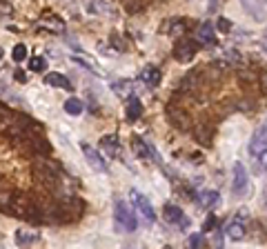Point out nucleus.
<instances>
[{
    "label": "nucleus",
    "instance_id": "ea45409f",
    "mask_svg": "<svg viewBox=\"0 0 267 249\" xmlns=\"http://www.w3.org/2000/svg\"><path fill=\"white\" fill-rule=\"evenodd\" d=\"M265 2H267V0H265Z\"/></svg>",
    "mask_w": 267,
    "mask_h": 249
},
{
    "label": "nucleus",
    "instance_id": "f704fd0d",
    "mask_svg": "<svg viewBox=\"0 0 267 249\" xmlns=\"http://www.w3.org/2000/svg\"><path fill=\"white\" fill-rule=\"evenodd\" d=\"M256 160H258V165H261V167L267 172V149H263V151L258 153V156H256Z\"/></svg>",
    "mask_w": 267,
    "mask_h": 249
},
{
    "label": "nucleus",
    "instance_id": "cd10ccee",
    "mask_svg": "<svg viewBox=\"0 0 267 249\" xmlns=\"http://www.w3.org/2000/svg\"><path fill=\"white\" fill-rule=\"evenodd\" d=\"M29 69L31 72H45V69H47V60H45L43 56H31L29 58Z\"/></svg>",
    "mask_w": 267,
    "mask_h": 249
},
{
    "label": "nucleus",
    "instance_id": "412c9836",
    "mask_svg": "<svg viewBox=\"0 0 267 249\" xmlns=\"http://www.w3.org/2000/svg\"><path fill=\"white\" fill-rule=\"evenodd\" d=\"M40 240L38 231H31V229H18L16 231V245L20 247H29V245H36Z\"/></svg>",
    "mask_w": 267,
    "mask_h": 249
},
{
    "label": "nucleus",
    "instance_id": "473e14b6",
    "mask_svg": "<svg viewBox=\"0 0 267 249\" xmlns=\"http://www.w3.org/2000/svg\"><path fill=\"white\" fill-rule=\"evenodd\" d=\"M216 227H218V218L214 214H207V218L203 221V231H214Z\"/></svg>",
    "mask_w": 267,
    "mask_h": 249
},
{
    "label": "nucleus",
    "instance_id": "f3484780",
    "mask_svg": "<svg viewBox=\"0 0 267 249\" xmlns=\"http://www.w3.org/2000/svg\"><path fill=\"white\" fill-rule=\"evenodd\" d=\"M141 82H145L149 89H156V87L160 85V80H163V74H160L158 67H154V65H149V67H145L141 72Z\"/></svg>",
    "mask_w": 267,
    "mask_h": 249
},
{
    "label": "nucleus",
    "instance_id": "bb28decb",
    "mask_svg": "<svg viewBox=\"0 0 267 249\" xmlns=\"http://www.w3.org/2000/svg\"><path fill=\"white\" fill-rule=\"evenodd\" d=\"M125 11L127 14H141V11H145V2L143 0H125Z\"/></svg>",
    "mask_w": 267,
    "mask_h": 249
},
{
    "label": "nucleus",
    "instance_id": "4be33fe9",
    "mask_svg": "<svg viewBox=\"0 0 267 249\" xmlns=\"http://www.w3.org/2000/svg\"><path fill=\"white\" fill-rule=\"evenodd\" d=\"M225 234H227L229 240H241V238H245V223L241 221V218L232 221V223L227 225V229H225Z\"/></svg>",
    "mask_w": 267,
    "mask_h": 249
},
{
    "label": "nucleus",
    "instance_id": "4468645a",
    "mask_svg": "<svg viewBox=\"0 0 267 249\" xmlns=\"http://www.w3.org/2000/svg\"><path fill=\"white\" fill-rule=\"evenodd\" d=\"M194 38L200 45H216V31H214V25L205 20L203 25H198L194 31Z\"/></svg>",
    "mask_w": 267,
    "mask_h": 249
},
{
    "label": "nucleus",
    "instance_id": "20e7f679",
    "mask_svg": "<svg viewBox=\"0 0 267 249\" xmlns=\"http://www.w3.org/2000/svg\"><path fill=\"white\" fill-rule=\"evenodd\" d=\"M36 202L34 198L29 196V194H24V192H16L9 196V200H5V209L7 214H14V216H24V218H29L31 214L36 211Z\"/></svg>",
    "mask_w": 267,
    "mask_h": 249
},
{
    "label": "nucleus",
    "instance_id": "a878e982",
    "mask_svg": "<svg viewBox=\"0 0 267 249\" xmlns=\"http://www.w3.org/2000/svg\"><path fill=\"white\" fill-rule=\"evenodd\" d=\"M43 25L45 29H53V31H65V23L58 18H53V16H49V18H43Z\"/></svg>",
    "mask_w": 267,
    "mask_h": 249
},
{
    "label": "nucleus",
    "instance_id": "2eb2a0df",
    "mask_svg": "<svg viewBox=\"0 0 267 249\" xmlns=\"http://www.w3.org/2000/svg\"><path fill=\"white\" fill-rule=\"evenodd\" d=\"M263 149H267V124H263L261 129L254 131L252 140H249V153L252 156H258Z\"/></svg>",
    "mask_w": 267,
    "mask_h": 249
},
{
    "label": "nucleus",
    "instance_id": "f03ea898",
    "mask_svg": "<svg viewBox=\"0 0 267 249\" xmlns=\"http://www.w3.org/2000/svg\"><path fill=\"white\" fill-rule=\"evenodd\" d=\"M31 174H34L36 182L43 185L45 189H49V192H56L60 185V178H63V172H60L58 165L53 160L45 158V156H38V160L31 167Z\"/></svg>",
    "mask_w": 267,
    "mask_h": 249
},
{
    "label": "nucleus",
    "instance_id": "7ed1b4c3",
    "mask_svg": "<svg viewBox=\"0 0 267 249\" xmlns=\"http://www.w3.org/2000/svg\"><path fill=\"white\" fill-rule=\"evenodd\" d=\"M136 209H131L125 200H116L114 202V227L122 234H134L138 229V221H136Z\"/></svg>",
    "mask_w": 267,
    "mask_h": 249
},
{
    "label": "nucleus",
    "instance_id": "2f4dec72",
    "mask_svg": "<svg viewBox=\"0 0 267 249\" xmlns=\"http://www.w3.org/2000/svg\"><path fill=\"white\" fill-rule=\"evenodd\" d=\"M11 58H14L16 62H23L24 58H27V45H23V43L16 45L14 51H11Z\"/></svg>",
    "mask_w": 267,
    "mask_h": 249
},
{
    "label": "nucleus",
    "instance_id": "4c0bfd02",
    "mask_svg": "<svg viewBox=\"0 0 267 249\" xmlns=\"http://www.w3.org/2000/svg\"><path fill=\"white\" fill-rule=\"evenodd\" d=\"M16 80H18V82H27V76H24V74L18 69V72H16Z\"/></svg>",
    "mask_w": 267,
    "mask_h": 249
},
{
    "label": "nucleus",
    "instance_id": "58836bf2",
    "mask_svg": "<svg viewBox=\"0 0 267 249\" xmlns=\"http://www.w3.org/2000/svg\"><path fill=\"white\" fill-rule=\"evenodd\" d=\"M261 47L265 49V53H267V34H265V36H263V38H261Z\"/></svg>",
    "mask_w": 267,
    "mask_h": 249
},
{
    "label": "nucleus",
    "instance_id": "ddd939ff",
    "mask_svg": "<svg viewBox=\"0 0 267 249\" xmlns=\"http://www.w3.org/2000/svg\"><path fill=\"white\" fill-rule=\"evenodd\" d=\"M143 111H145V109H143L141 98L131 94V96L125 100V116H127V120H129V123H136V120H141L143 118Z\"/></svg>",
    "mask_w": 267,
    "mask_h": 249
},
{
    "label": "nucleus",
    "instance_id": "a211bd4d",
    "mask_svg": "<svg viewBox=\"0 0 267 249\" xmlns=\"http://www.w3.org/2000/svg\"><path fill=\"white\" fill-rule=\"evenodd\" d=\"M241 7L245 9V14L252 16V18L258 20V23L265 20V9H263V5L258 2V0H241Z\"/></svg>",
    "mask_w": 267,
    "mask_h": 249
},
{
    "label": "nucleus",
    "instance_id": "f257e3e1",
    "mask_svg": "<svg viewBox=\"0 0 267 249\" xmlns=\"http://www.w3.org/2000/svg\"><path fill=\"white\" fill-rule=\"evenodd\" d=\"M85 202L76 196H63L58 202H53L51 207H47L49 214V223H63V225H69V223H76L80 216H83Z\"/></svg>",
    "mask_w": 267,
    "mask_h": 249
},
{
    "label": "nucleus",
    "instance_id": "6e6552de",
    "mask_svg": "<svg viewBox=\"0 0 267 249\" xmlns=\"http://www.w3.org/2000/svg\"><path fill=\"white\" fill-rule=\"evenodd\" d=\"M198 47H200V43L196 38H180V40H176V45H174V58L178 62H190L192 58L196 56V51H198Z\"/></svg>",
    "mask_w": 267,
    "mask_h": 249
},
{
    "label": "nucleus",
    "instance_id": "1a4fd4ad",
    "mask_svg": "<svg viewBox=\"0 0 267 249\" xmlns=\"http://www.w3.org/2000/svg\"><path fill=\"white\" fill-rule=\"evenodd\" d=\"M163 218H165L167 225H178L183 231H187L192 225V221L185 216V211L180 209L178 205H174V202H167V205L163 207Z\"/></svg>",
    "mask_w": 267,
    "mask_h": 249
},
{
    "label": "nucleus",
    "instance_id": "9b49d317",
    "mask_svg": "<svg viewBox=\"0 0 267 249\" xmlns=\"http://www.w3.org/2000/svg\"><path fill=\"white\" fill-rule=\"evenodd\" d=\"M167 118H170L171 127H176L178 131L192 129V118H190V114H187V111H183V109H178L176 105H170V107H167Z\"/></svg>",
    "mask_w": 267,
    "mask_h": 249
},
{
    "label": "nucleus",
    "instance_id": "9d476101",
    "mask_svg": "<svg viewBox=\"0 0 267 249\" xmlns=\"http://www.w3.org/2000/svg\"><path fill=\"white\" fill-rule=\"evenodd\" d=\"M80 149H83L85 160L89 163V167H92L94 172H98V174H107V172H109V167H107L105 158L100 156V151H98L96 147H92L89 143H80Z\"/></svg>",
    "mask_w": 267,
    "mask_h": 249
},
{
    "label": "nucleus",
    "instance_id": "aec40b11",
    "mask_svg": "<svg viewBox=\"0 0 267 249\" xmlns=\"http://www.w3.org/2000/svg\"><path fill=\"white\" fill-rule=\"evenodd\" d=\"M100 147L105 149L109 156H121V151H122L121 140H118V136H114V134L102 136V138H100Z\"/></svg>",
    "mask_w": 267,
    "mask_h": 249
},
{
    "label": "nucleus",
    "instance_id": "dca6fc26",
    "mask_svg": "<svg viewBox=\"0 0 267 249\" xmlns=\"http://www.w3.org/2000/svg\"><path fill=\"white\" fill-rule=\"evenodd\" d=\"M45 85L47 87H53V89H65V91H72V80L63 74H56V72H49L45 74Z\"/></svg>",
    "mask_w": 267,
    "mask_h": 249
},
{
    "label": "nucleus",
    "instance_id": "393cba45",
    "mask_svg": "<svg viewBox=\"0 0 267 249\" xmlns=\"http://www.w3.org/2000/svg\"><path fill=\"white\" fill-rule=\"evenodd\" d=\"M163 27H170L171 34H185V29H187V20H183V18H171V20H167Z\"/></svg>",
    "mask_w": 267,
    "mask_h": 249
},
{
    "label": "nucleus",
    "instance_id": "39448f33",
    "mask_svg": "<svg viewBox=\"0 0 267 249\" xmlns=\"http://www.w3.org/2000/svg\"><path fill=\"white\" fill-rule=\"evenodd\" d=\"M131 149H134V153H136L138 158L151 160V163H156V165H163L160 153L156 151V147L149 143V140L143 138V136H131Z\"/></svg>",
    "mask_w": 267,
    "mask_h": 249
},
{
    "label": "nucleus",
    "instance_id": "5701e85b",
    "mask_svg": "<svg viewBox=\"0 0 267 249\" xmlns=\"http://www.w3.org/2000/svg\"><path fill=\"white\" fill-rule=\"evenodd\" d=\"M63 109L67 111L69 116H80L85 111V105H83V100H80V98H67V100L63 102Z\"/></svg>",
    "mask_w": 267,
    "mask_h": 249
},
{
    "label": "nucleus",
    "instance_id": "423d86ee",
    "mask_svg": "<svg viewBox=\"0 0 267 249\" xmlns=\"http://www.w3.org/2000/svg\"><path fill=\"white\" fill-rule=\"evenodd\" d=\"M234 178H232V194L234 196H249V176L243 163H234Z\"/></svg>",
    "mask_w": 267,
    "mask_h": 249
},
{
    "label": "nucleus",
    "instance_id": "c9c22d12",
    "mask_svg": "<svg viewBox=\"0 0 267 249\" xmlns=\"http://www.w3.org/2000/svg\"><path fill=\"white\" fill-rule=\"evenodd\" d=\"M218 29L223 31V34H227L229 29H232V23H229L227 18H220V20H218Z\"/></svg>",
    "mask_w": 267,
    "mask_h": 249
},
{
    "label": "nucleus",
    "instance_id": "0eeeda50",
    "mask_svg": "<svg viewBox=\"0 0 267 249\" xmlns=\"http://www.w3.org/2000/svg\"><path fill=\"white\" fill-rule=\"evenodd\" d=\"M129 198H131V205H134V209H136L147 223H154L156 221V211H154V207H151V200L145 196V194L138 192V189H131Z\"/></svg>",
    "mask_w": 267,
    "mask_h": 249
},
{
    "label": "nucleus",
    "instance_id": "72a5a7b5",
    "mask_svg": "<svg viewBox=\"0 0 267 249\" xmlns=\"http://www.w3.org/2000/svg\"><path fill=\"white\" fill-rule=\"evenodd\" d=\"M109 43H112V47H116L118 51H125V49H127V43L121 38V34H116V31L109 36Z\"/></svg>",
    "mask_w": 267,
    "mask_h": 249
},
{
    "label": "nucleus",
    "instance_id": "7c9ffc66",
    "mask_svg": "<svg viewBox=\"0 0 267 249\" xmlns=\"http://www.w3.org/2000/svg\"><path fill=\"white\" fill-rule=\"evenodd\" d=\"M190 247H194V249H200V247H205L207 245V238H205V231L203 234H190Z\"/></svg>",
    "mask_w": 267,
    "mask_h": 249
},
{
    "label": "nucleus",
    "instance_id": "f8f14e48",
    "mask_svg": "<svg viewBox=\"0 0 267 249\" xmlns=\"http://www.w3.org/2000/svg\"><path fill=\"white\" fill-rule=\"evenodd\" d=\"M194 140L198 145H212V140H214V124L212 123H196L194 124Z\"/></svg>",
    "mask_w": 267,
    "mask_h": 249
},
{
    "label": "nucleus",
    "instance_id": "c756f323",
    "mask_svg": "<svg viewBox=\"0 0 267 249\" xmlns=\"http://www.w3.org/2000/svg\"><path fill=\"white\" fill-rule=\"evenodd\" d=\"M225 60H227L229 65H238V67H241V65H243V53L236 51V49H227V51H225Z\"/></svg>",
    "mask_w": 267,
    "mask_h": 249
},
{
    "label": "nucleus",
    "instance_id": "c85d7f7f",
    "mask_svg": "<svg viewBox=\"0 0 267 249\" xmlns=\"http://www.w3.org/2000/svg\"><path fill=\"white\" fill-rule=\"evenodd\" d=\"M72 60L76 62V65H80V67H85L87 72H92V74H98L100 76V72L96 69V65H94L92 60H87V58H83V56H72Z\"/></svg>",
    "mask_w": 267,
    "mask_h": 249
},
{
    "label": "nucleus",
    "instance_id": "b1692460",
    "mask_svg": "<svg viewBox=\"0 0 267 249\" xmlns=\"http://www.w3.org/2000/svg\"><path fill=\"white\" fill-rule=\"evenodd\" d=\"M196 200H198L203 207H214L216 202H218V192H214V189H209V192H200L198 196H196Z\"/></svg>",
    "mask_w": 267,
    "mask_h": 249
},
{
    "label": "nucleus",
    "instance_id": "6ab92c4d",
    "mask_svg": "<svg viewBox=\"0 0 267 249\" xmlns=\"http://www.w3.org/2000/svg\"><path fill=\"white\" fill-rule=\"evenodd\" d=\"M112 91L116 94V96H121V98H129L131 94H134V82L129 80V78H121V80H114L112 82Z\"/></svg>",
    "mask_w": 267,
    "mask_h": 249
},
{
    "label": "nucleus",
    "instance_id": "e433bc0d",
    "mask_svg": "<svg viewBox=\"0 0 267 249\" xmlns=\"http://www.w3.org/2000/svg\"><path fill=\"white\" fill-rule=\"evenodd\" d=\"M0 7H2V16H9L11 14V7L7 5V0H2V5H0Z\"/></svg>",
    "mask_w": 267,
    "mask_h": 249
}]
</instances>
